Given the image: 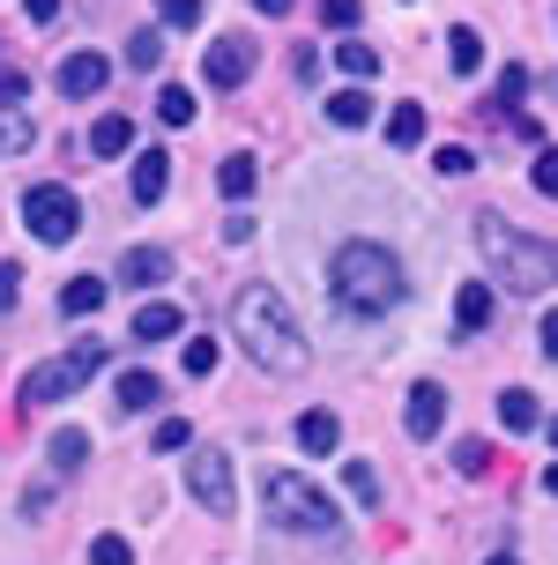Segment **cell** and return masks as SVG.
Masks as SVG:
<instances>
[{
    "label": "cell",
    "mask_w": 558,
    "mask_h": 565,
    "mask_svg": "<svg viewBox=\"0 0 558 565\" xmlns=\"http://www.w3.org/2000/svg\"><path fill=\"white\" fill-rule=\"evenodd\" d=\"M335 60H343V75H350V83H372V75H380V53L358 45V38H350V45H335Z\"/></svg>",
    "instance_id": "cell-26"
},
{
    "label": "cell",
    "mask_w": 558,
    "mask_h": 565,
    "mask_svg": "<svg viewBox=\"0 0 558 565\" xmlns=\"http://www.w3.org/2000/svg\"><path fill=\"white\" fill-rule=\"evenodd\" d=\"M335 439H343L335 409H306V417H298V447L306 454H335Z\"/></svg>",
    "instance_id": "cell-18"
},
{
    "label": "cell",
    "mask_w": 558,
    "mask_h": 565,
    "mask_svg": "<svg viewBox=\"0 0 558 565\" xmlns=\"http://www.w3.org/2000/svg\"><path fill=\"white\" fill-rule=\"evenodd\" d=\"M388 141H394V149H418V141H424V105H394V113H388Z\"/></svg>",
    "instance_id": "cell-24"
},
{
    "label": "cell",
    "mask_w": 558,
    "mask_h": 565,
    "mask_svg": "<svg viewBox=\"0 0 558 565\" xmlns=\"http://www.w3.org/2000/svg\"><path fill=\"white\" fill-rule=\"evenodd\" d=\"M90 565H135V543L127 536H97L90 543Z\"/></svg>",
    "instance_id": "cell-32"
},
{
    "label": "cell",
    "mask_w": 558,
    "mask_h": 565,
    "mask_svg": "<svg viewBox=\"0 0 558 565\" xmlns=\"http://www.w3.org/2000/svg\"><path fill=\"white\" fill-rule=\"evenodd\" d=\"M157 60H165V38L157 30H135L127 38V67H157Z\"/></svg>",
    "instance_id": "cell-30"
},
{
    "label": "cell",
    "mask_w": 558,
    "mask_h": 565,
    "mask_svg": "<svg viewBox=\"0 0 558 565\" xmlns=\"http://www.w3.org/2000/svg\"><path fill=\"white\" fill-rule=\"evenodd\" d=\"M499 424H506V431H536V395H529V387H506V395H499Z\"/></svg>",
    "instance_id": "cell-25"
},
{
    "label": "cell",
    "mask_w": 558,
    "mask_h": 565,
    "mask_svg": "<svg viewBox=\"0 0 558 565\" xmlns=\"http://www.w3.org/2000/svg\"><path fill=\"white\" fill-rule=\"evenodd\" d=\"M402 424H410V439H440V424H446V387L440 380H418V387H410Z\"/></svg>",
    "instance_id": "cell-10"
},
{
    "label": "cell",
    "mask_w": 558,
    "mask_h": 565,
    "mask_svg": "<svg viewBox=\"0 0 558 565\" xmlns=\"http://www.w3.org/2000/svg\"><path fill=\"white\" fill-rule=\"evenodd\" d=\"M544 491H551V499H558V461H551V469H544Z\"/></svg>",
    "instance_id": "cell-44"
},
{
    "label": "cell",
    "mask_w": 558,
    "mask_h": 565,
    "mask_svg": "<svg viewBox=\"0 0 558 565\" xmlns=\"http://www.w3.org/2000/svg\"><path fill=\"white\" fill-rule=\"evenodd\" d=\"M343 483H350V499H358V507H380V477H372L365 461H343Z\"/></svg>",
    "instance_id": "cell-28"
},
{
    "label": "cell",
    "mask_w": 558,
    "mask_h": 565,
    "mask_svg": "<svg viewBox=\"0 0 558 565\" xmlns=\"http://www.w3.org/2000/svg\"><path fill=\"white\" fill-rule=\"evenodd\" d=\"M261 507H269V521L291 529V536H328L335 529V499L320 483H306L298 469H269V477H261Z\"/></svg>",
    "instance_id": "cell-4"
},
{
    "label": "cell",
    "mask_w": 558,
    "mask_h": 565,
    "mask_svg": "<svg viewBox=\"0 0 558 565\" xmlns=\"http://www.w3.org/2000/svg\"><path fill=\"white\" fill-rule=\"evenodd\" d=\"M544 358H558V306L544 312Z\"/></svg>",
    "instance_id": "cell-41"
},
{
    "label": "cell",
    "mask_w": 558,
    "mask_h": 565,
    "mask_svg": "<svg viewBox=\"0 0 558 565\" xmlns=\"http://www.w3.org/2000/svg\"><path fill=\"white\" fill-rule=\"evenodd\" d=\"M97 372H105V342H75V350H60V358H45V365L23 372V402H30V409L67 402L75 387H90Z\"/></svg>",
    "instance_id": "cell-5"
},
{
    "label": "cell",
    "mask_w": 558,
    "mask_h": 565,
    "mask_svg": "<svg viewBox=\"0 0 558 565\" xmlns=\"http://www.w3.org/2000/svg\"><path fill=\"white\" fill-rule=\"evenodd\" d=\"M454 469H462V477H484V469H492V447H484V439H454Z\"/></svg>",
    "instance_id": "cell-31"
},
{
    "label": "cell",
    "mask_w": 558,
    "mask_h": 565,
    "mask_svg": "<svg viewBox=\"0 0 558 565\" xmlns=\"http://www.w3.org/2000/svg\"><path fill=\"white\" fill-rule=\"evenodd\" d=\"M157 119H165V127H187V119H194V89L165 83V89H157Z\"/></svg>",
    "instance_id": "cell-27"
},
{
    "label": "cell",
    "mask_w": 558,
    "mask_h": 565,
    "mask_svg": "<svg viewBox=\"0 0 558 565\" xmlns=\"http://www.w3.org/2000/svg\"><path fill=\"white\" fill-rule=\"evenodd\" d=\"M0 97H8V105H23V97H30V75H15V67H0Z\"/></svg>",
    "instance_id": "cell-40"
},
{
    "label": "cell",
    "mask_w": 558,
    "mask_h": 565,
    "mask_svg": "<svg viewBox=\"0 0 558 565\" xmlns=\"http://www.w3.org/2000/svg\"><path fill=\"white\" fill-rule=\"evenodd\" d=\"M328 119H335V127H365V119H372V89H365V83L335 89V97H328Z\"/></svg>",
    "instance_id": "cell-20"
},
{
    "label": "cell",
    "mask_w": 558,
    "mask_h": 565,
    "mask_svg": "<svg viewBox=\"0 0 558 565\" xmlns=\"http://www.w3.org/2000/svg\"><path fill=\"white\" fill-rule=\"evenodd\" d=\"M492 565H522V558H492Z\"/></svg>",
    "instance_id": "cell-45"
},
{
    "label": "cell",
    "mask_w": 558,
    "mask_h": 565,
    "mask_svg": "<svg viewBox=\"0 0 558 565\" xmlns=\"http://www.w3.org/2000/svg\"><path fill=\"white\" fill-rule=\"evenodd\" d=\"M30 141H38V119H30V105H8V97H0V157H23Z\"/></svg>",
    "instance_id": "cell-14"
},
{
    "label": "cell",
    "mask_w": 558,
    "mask_h": 565,
    "mask_svg": "<svg viewBox=\"0 0 558 565\" xmlns=\"http://www.w3.org/2000/svg\"><path fill=\"white\" fill-rule=\"evenodd\" d=\"M112 402L119 409H149V402H165V387H157V372H119L112 380Z\"/></svg>",
    "instance_id": "cell-17"
},
{
    "label": "cell",
    "mask_w": 558,
    "mask_h": 565,
    "mask_svg": "<svg viewBox=\"0 0 558 565\" xmlns=\"http://www.w3.org/2000/svg\"><path fill=\"white\" fill-rule=\"evenodd\" d=\"M165 186H171V157H165V149H141V157H135V201H141V209H157Z\"/></svg>",
    "instance_id": "cell-12"
},
{
    "label": "cell",
    "mask_w": 558,
    "mask_h": 565,
    "mask_svg": "<svg viewBox=\"0 0 558 565\" xmlns=\"http://www.w3.org/2000/svg\"><path fill=\"white\" fill-rule=\"evenodd\" d=\"M454 328L462 335H484L492 328V282H462L454 290Z\"/></svg>",
    "instance_id": "cell-13"
},
{
    "label": "cell",
    "mask_w": 558,
    "mask_h": 565,
    "mask_svg": "<svg viewBox=\"0 0 558 565\" xmlns=\"http://www.w3.org/2000/svg\"><path fill=\"white\" fill-rule=\"evenodd\" d=\"M165 276H171V254H165V246H127V260H119V282H135V290H157Z\"/></svg>",
    "instance_id": "cell-11"
},
{
    "label": "cell",
    "mask_w": 558,
    "mask_h": 565,
    "mask_svg": "<svg viewBox=\"0 0 558 565\" xmlns=\"http://www.w3.org/2000/svg\"><path fill=\"white\" fill-rule=\"evenodd\" d=\"M187 491L201 499V513H217V521H231V513H239V483H231V454L201 447L194 461H187Z\"/></svg>",
    "instance_id": "cell-7"
},
{
    "label": "cell",
    "mask_w": 558,
    "mask_h": 565,
    "mask_svg": "<svg viewBox=\"0 0 558 565\" xmlns=\"http://www.w3.org/2000/svg\"><path fill=\"white\" fill-rule=\"evenodd\" d=\"M187 439H194V431H187V417H165V424H157V454H179Z\"/></svg>",
    "instance_id": "cell-38"
},
{
    "label": "cell",
    "mask_w": 558,
    "mask_h": 565,
    "mask_svg": "<svg viewBox=\"0 0 558 565\" xmlns=\"http://www.w3.org/2000/svg\"><path fill=\"white\" fill-rule=\"evenodd\" d=\"M217 186H223V201H246L253 186H261V171H253V157L239 149V157H223L217 164Z\"/></svg>",
    "instance_id": "cell-19"
},
{
    "label": "cell",
    "mask_w": 558,
    "mask_h": 565,
    "mask_svg": "<svg viewBox=\"0 0 558 565\" xmlns=\"http://www.w3.org/2000/svg\"><path fill=\"white\" fill-rule=\"evenodd\" d=\"M171 335H179V306L171 298H149L135 312V342H171Z\"/></svg>",
    "instance_id": "cell-15"
},
{
    "label": "cell",
    "mask_w": 558,
    "mask_h": 565,
    "mask_svg": "<svg viewBox=\"0 0 558 565\" xmlns=\"http://www.w3.org/2000/svg\"><path fill=\"white\" fill-rule=\"evenodd\" d=\"M529 97V67H499V105H522Z\"/></svg>",
    "instance_id": "cell-37"
},
{
    "label": "cell",
    "mask_w": 558,
    "mask_h": 565,
    "mask_svg": "<svg viewBox=\"0 0 558 565\" xmlns=\"http://www.w3.org/2000/svg\"><path fill=\"white\" fill-rule=\"evenodd\" d=\"M45 454H53V469H60V477H75V469H83V454H90V431L60 424V431H53V447H45Z\"/></svg>",
    "instance_id": "cell-22"
},
{
    "label": "cell",
    "mask_w": 558,
    "mask_h": 565,
    "mask_svg": "<svg viewBox=\"0 0 558 565\" xmlns=\"http://www.w3.org/2000/svg\"><path fill=\"white\" fill-rule=\"evenodd\" d=\"M253 75V45L246 38H217L209 53H201V83L209 89H239Z\"/></svg>",
    "instance_id": "cell-8"
},
{
    "label": "cell",
    "mask_w": 558,
    "mask_h": 565,
    "mask_svg": "<svg viewBox=\"0 0 558 565\" xmlns=\"http://www.w3.org/2000/svg\"><path fill=\"white\" fill-rule=\"evenodd\" d=\"M97 306H105V282L97 276H75L60 290V312H67V320H83V312H97Z\"/></svg>",
    "instance_id": "cell-23"
},
{
    "label": "cell",
    "mask_w": 558,
    "mask_h": 565,
    "mask_svg": "<svg viewBox=\"0 0 558 565\" xmlns=\"http://www.w3.org/2000/svg\"><path fill=\"white\" fill-rule=\"evenodd\" d=\"M157 15H165L171 30H194L201 23V0H157Z\"/></svg>",
    "instance_id": "cell-34"
},
{
    "label": "cell",
    "mask_w": 558,
    "mask_h": 565,
    "mask_svg": "<svg viewBox=\"0 0 558 565\" xmlns=\"http://www.w3.org/2000/svg\"><path fill=\"white\" fill-rule=\"evenodd\" d=\"M446 67H454V75H476V67H484V38H476L470 23L446 30Z\"/></svg>",
    "instance_id": "cell-21"
},
{
    "label": "cell",
    "mask_w": 558,
    "mask_h": 565,
    "mask_svg": "<svg viewBox=\"0 0 558 565\" xmlns=\"http://www.w3.org/2000/svg\"><path fill=\"white\" fill-rule=\"evenodd\" d=\"M23 8H30V23H53L60 15V0H23Z\"/></svg>",
    "instance_id": "cell-42"
},
{
    "label": "cell",
    "mask_w": 558,
    "mask_h": 565,
    "mask_svg": "<svg viewBox=\"0 0 558 565\" xmlns=\"http://www.w3.org/2000/svg\"><path fill=\"white\" fill-rule=\"evenodd\" d=\"M432 164H440L446 179H470V171H476V157H470V149H462V141H446V149H440V157H432Z\"/></svg>",
    "instance_id": "cell-35"
},
{
    "label": "cell",
    "mask_w": 558,
    "mask_h": 565,
    "mask_svg": "<svg viewBox=\"0 0 558 565\" xmlns=\"http://www.w3.org/2000/svg\"><path fill=\"white\" fill-rule=\"evenodd\" d=\"M23 224H30L38 246H67V238L83 231V201H75V186H60V179L30 186L23 194Z\"/></svg>",
    "instance_id": "cell-6"
},
{
    "label": "cell",
    "mask_w": 558,
    "mask_h": 565,
    "mask_svg": "<svg viewBox=\"0 0 558 565\" xmlns=\"http://www.w3.org/2000/svg\"><path fill=\"white\" fill-rule=\"evenodd\" d=\"M53 83H60V97H97V89L112 83V60L105 53H67Z\"/></svg>",
    "instance_id": "cell-9"
},
{
    "label": "cell",
    "mask_w": 558,
    "mask_h": 565,
    "mask_svg": "<svg viewBox=\"0 0 558 565\" xmlns=\"http://www.w3.org/2000/svg\"><path fill=\"white\" fill-rule=\"evenodd\" d=\"M253 8H261V15H291V0H253Z\"/></svg>",
    "instance_id": "cell-43"
},
{
    "label": "cell",
    "mask_w": 558,
    "mask_h": 565,
    "mask_svg": "<svg viewBox=\"0 0 558 565\" xmlns=\"http://www.w3.org/2000/svg\"><path fill=\"white\" fill-rule=\"evenodd\" d=\"M15 298H23V268L0 260V312H15Z\"/></svg>",
    "instance_id": "cell-39"
},
{
    "label": "cell",
    "mask_w": 558,
    "mask_h": 565,
    "mask_svg": "<svg viewBox=\"0 0 558 565\" xmlns=\"http://www.w3.org/2000/svg\"><path fill=\"white\" fill-rule=\"evenodd\" d=\"M328 298L350 320H380L410 298V276H402V260L380 246V238H343L328 260Z\"/></svg>",
    "instance_id": "cell-1"
},
{
    "label": "cell",
    "mask_w": 558,
    "mask_h": 565,
    "mask_svg": "<svg viewBox=\"0 0 558 565\" xmlns=\"http://www.w3.org/2000/svg\"><path fill=\"white\" fill-rule=\"evenodd\" d=\"M127 149H135V119L105 113L97 127H90V157H127Z\"/></svg>",
    "instance_id": "cell-16"
},
{
    "label": "cell",
    "mask_w": 558,
    "mask_h": 565,
    "mask_svg": "<svg viewBox=\"0 0 558 565\" xmlns=\"http://www.w3.org/2000/svg\"><path fill=\"white\" fill-rule=\"evenodd\" d=\"M476 254H484L492 282L522 290V298H536V290H551V282H558V246H551V238L514 231L506 216H476Z\"/></svg>",
    "instance_id": "cell-3"
},
{
    "label": "cell",
    "mask_w": 558,
    "mask_h": 565,
    "mask_svg": "<svg viewBox=\"0 0 558 565\" xmlns=\"http://www.w3.org/2000/svg\"><path fill=\"white\" fill-rule=\"evenodd\" d=\"M231 335L246 342V358L261 372H306V328H298V312L283 306L276 282H246L231 298Z\"/></svg>",
    "instance_id": "cell-2"
},
{
    "label": "cell",
    "mask_w": 558,
    "mask_h": 565,
    "mask_svg": "<svg viewBox=\"0 0 558 565\" xmlns=\"http://www.w3.org/2000/svg\"><path fill=\"white\" fill-rule=\"evenodd\" d=\"M179 365H187V380H209V372H217V335H194Z\"/></svg>",
    "instance_id": "cell-29"
},
{
    "label": "cell",
    "mask_w": 558,
    "mask_h": 565,
    "mask_svg": "<svg viewBox=\"0 0 558 565\" xmlns=\"http://www.w3.org/2000/svg\"><path fill=\"white\" fill-rule=\"evenodd\" d=\"M529 179H536V194L558 201V149H536V171H529Z\"/></svg>",
    "instance_id": "cell-36"
},
{
    "label": "cell",
    "mask_w": 558,
    "mask_h": 565,
    "mask_svg": "<svg viewBox=\"0 0 558 565\" xmlns=\"http://www.w3.org/2000/svg\"><path fill=\"white\" fill-rule=\"evenodd\" d=\"M551 439H558V417H551Z\"/></svg>",
    "instance_id": "cell-46"
},
{
    "label": "cell",
    "mask_w": 558,
    "mask_h": 565,
    "mask_svg": "<svg viewBox=\"0 0 558 565\" xmlns=\"http://www.w3.org/2000/svg\"><path fill=\"white\" fill-rule=\"evenodd\" d=\"M358 15H365L358 0H320V23L328 30H358Z\"/></svg>",
    "instance_id": "cell-33"
}]
</instances>
